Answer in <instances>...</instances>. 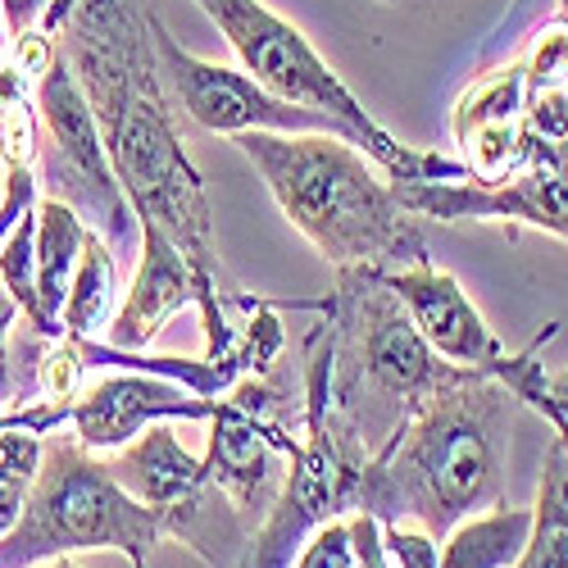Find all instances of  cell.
Listing matches in <instances>:
<instances>
[{
  "label": "cell",
  "instance_id": "obj_33",
  "mask_svg": "<svg viewBox=\"0 0 568 568\" xmlns=\"http://www.w3.org/2000/svg\"><path fill=\"white\" fill-rule=\"evenodd\" d=\"M383 6H392V0H383Z\"/></svg>",
  "mask_w": 568,
  "mask_h": 568
},
{
  "label": "cell",
  "instance_id": "obj_14",
  "mask_svg": "<svg viewBox=\"0 0 568 568\" xmlns=\"http://www.w3.org/2000/svg\"><path fill=\"white\" fill-rule=\"evenodd\" d=\"M110 473H114V483L141 500L146 509H155L160 518L169 509H178L182 500H192L205 483H210V473H205V459L192 455L178 437L169 423H151L141 437H132L128 446H119L114 455H105Z\"/></svg>",
  "mask_w": 568,
  "mask_h": 568
},
{
  "label": "cell",
  "instance_id": "obj_21",
  "mask_svg": "<svg viewBox=\"0 0 568 568\" xmlns=\"http://www.w3.org/2000/svg\"><path fill=\"white\" fill-rule=\"evenodd\" d=\"M37 464H41V437L37 433H23V428L0 433V537L14 528L23 496L37 478Z\"/></svg>",
  "mask_w": 568,
  "mask_h": 568
},
{
  "label": "cell",
  "instance_id": "obj_9",
  "mask_svg": "<svg viewBox=\"0 0 568 568\" xmlns=\"http://www.w3.org/2000/svg\"><path fill=\"white\" fill-rule=\"evenodd\" d=\"M146 19H151L160 78L169 87L173 105L192 123H201L205 132H219V136H242V132H333V136H346V141L359 146V136H355L351 123L273 97V91L260 87L246 69H227V64L192 55L164 28V19L155 10H146Z\"/></svg>",
  "mask_w": 568,
  "mask_h": 568
},
{
  "label": "cell",
  "instance_id": "obj_24",
  "mask_svg": "<svg viewBox=\"0 0 568 568\" xmlns=\"http://www.w3.org/2000/svg\"><path fill=\"white\" fill-rule=\"evenodd\" d=\"M383 546L392 555V568H437V550H442L437 537H428L423 528H409V524L383 528Z\"/></svg>",
  "mask_w": 568,
  "mask_h": 568
},
{
  "label": "cell",
  "instance_id": "obj_15",
  "mask_svg": "<svg viewBox=\"0 0 568 568\" xmlns=\"http://www.w3.org/2000/svg\"><path fill=\"white\" fill-rule=\"evenodd\" d=\"M82 236H87V223L69 205L51 196L37 201V305H41L45 327H51V337H64L60 314L69 301L78 255H82Z\"/></svg>",
  "mask_w": 568,
  "mask_h": 568
},
{
  "label": "cell",
  "instance_id": "obj_3",
  "mask_svg": "<svg viewBox=\"0 0 568 568\" xmlns=\"http://www.w3.org/2000/svg\"><path fill=\"white\" fill-rule=\"evenodd\" d=\"M232 146L251 160L277 210L337 273H392L428 260L423 227L400 205L396 182L355 141L333 132H242Z\"/></svg>",
  "mask_w": 568,
  "mask_h": 568
},
{
  "label": "cell",
  "instance_id": "obj_22",
  "mask_svg": "<svg viewBox=\"0 0 568 568\" xmlns=\"http://www.w3.org/2000/svg\"><path fill=\"white\" fill-rule=\"evenodd\" d=\"M518 60H524V73H528V97L568 87V14L546 19L532 32V45Z\"/></svg>",
  "mask_w": 568,
  "mask_h": 568
},
{
  "label": "cell",
  "instance_id": "obj_30",
  "mask_svg": "<svg viewBox=\"0 0 568 568\" xmlns=\"http://www.w3.org/2000/svg\"><path fill=\"white\" fill-rule=\"evenodd\" d=\"M69 10H73V0H51V6H45V14H41V23H37V28H41V32H51V37H55V32L64 28V19H69Z\"/></svg>",
  "mask_w": 568,
  "mask_h": 568
},
{
  "label": "cell",
  "instance_id": "obj_10",
  "mask_svg": "<svg viewBox=\"0 0 568 568\" xmlns=\"http://www.w3.org/2000/svg\"><path fill=\"white\" fill-rule=\"evenodd\" d=\"M400 205L414 219L437 223H505L537 227L568 242V141L528 132V155L505 182H396Z\"/></svg>",
  "mask_w": 568,
  "mask_h": 568
},
{
  "label": "cell",
  "instance_id": "obj_8",
  "mask_svg": "<svg viewBox=\"0 0 568 568\" xmlns=\"http://www.w3.org/2000/svg\"><path fill=\"white\" fill-rule=\"evenodd\" d=\"M32 110H37L41 196L69 205L91 232L105 236L114 255H132L141 246V223L114 178L97 114H91L64 55H55V64L41 73L32 91Z\"/></svg>",
  "mask_w": 568,
  "mask_h": 568
},
{
  "label": "cell",
  "instance_id": "obj_19",
  "mask_svg": "<svg viewBox=\"0 0 568 568\" xmlns=\"http://www.w3.org/2000/svg\"><path fill=\"white\" fill-rule=\"evenodd\" d=\"M524 110H528V73H524V60H509V64L483 73L464 91L450 114V132H455V141H464L468 132H478L487 123L524 119Z\"/></svg>",
  "mask_w": 568,
  "mask_h": 568
},
{
  "label": "cell",
  "instance_id": "obj_29",
  "mask_svg": "<svg viewBox=\"0 0 568 568\" xmlns=\"http://www.w3.org/2000/svg\"><path fill=\"white\" fill-rule=\"evenodd\" d=\"M546 387H550V400H555V409H559V418H564V428H568V368L555 373V377H546ZM564 446H568V433H564Z\"/></svg>",
  "mask_w": 568,
  "mask_h": 568
},
{
  "label": "cell",
  "instance_id": "obj_18",
  "mask_svg": "<svg viewBox=\"0 0 568 568\" xmlns=\"http://www.w3.org/2000/svg\"><path fill=\"white\" fill-rule=\"evenodd\" d=\"M514 568H568V446L550 442L532 505V532Z\"/></svg>",
  "mask_w": 568,
  "mask_h": 568
},
{
  "label": "cell",
  "instance_id": "obj_6",
  "mask_svg": "<svg viewBox=\"0 0 568 568\" xmlns=\"http://www.w3.org/2000/svg\"><path fill=\"white\" fill-rule=\"evenodd\" d=\"M196 6L223 32L232 55L242 60V69L260 87H268L273 97L292 101V105H305V110L351 123L359 136V151L392 182H464L468 178L464 160H450L437 151H414L405 141H396L355 101V91L314 51V41L292 19L268 10L264 0H196Z\"/></svg>",
  "mask_w": 568,
  "mask_h": 568
},
{
  "label": "cell",
  "instance_id": "obj_1",
  "mask_svg": "<svg viewBox=\"0 0 568 568\" xmlns=\"http://www.w3.org/2000/svg\"><path fill=\"white\" fill-rule=\"evenodd\" d=\"M55 45L97 114L136 223H155L205 282L223 287L205 178L182 146L146 10L136 0H73Z\"/></svg>",
  "mask_w": 568,
  "mask_h": 568
},
{
  "label": "cell",
  "instance_id": "obj_5",
  "mask_svg": "<svg viewBox=\"0 0 568 568\" xmlns=\"http://www.w3.org/2000/svg\"><path fill=\"white\" fill-rule=\"evenodd\" d=\"M160 541V514L132 500L101 455L55 428L41 437V464L14 528L0 537V568H37L82 550H119L141 568Z\"/></svg>",
  "mask_w": 568,
  "mask_h": 568
},
{
  "label": "cell",
  "instance_id": "obj_34",
  "mask_svg": "<svg viewBox=\"0 0 568 568\" xmlns=\"http://www.w3.org/2000/svg\"><path fill=\"white\" fill-rule=\"evenodd\" d=\"M141 568H146V564H141Z\"/></svg>",
  "mask_w": 568,
  "mask_h": 568
},
{
  "label": "cell",
  "instance_id": "obj_7",
  "mask_svg": "<svg viewBox=\"0 0 568 568\" xmlns=\"http://www.w3.org/2000/svg\"><path fill=\"white\" fill-rule=\"evenodd\" d=\"M364 455L351 446L327 396V337L314 323L305 342V400H301V442L287 464V483L268 514L251 528V541L232 568H292L305 541L355 509Z\"/></svg>",
  "mask_w": 568,
  "mask_h": 568
},
{
  "label": "cell",
  "instance_id": "obj_16",
  "mask_svg": "<svg viewBox=\"0 0 568 568\" xmlns=\"http://www.w3.org/2000/svg\"><path fill=\"white\" fill-rule=\"evenodd\" d=\"M532 532V509L491 505L442 537L437 568H514Z\"/></svg>",
  "mask_w": 568,
  "mask_h": 568
},
{
  "label": "cell",
  "instance_id": "obj_31",
  "mask_svg": "<svg viewBox=\"0 0 568 568\" xmlns=\"http://www.w3.org/2000/svg\"><path fill=\"white\" fill-rule=\"evenodd\" d=\"M37 568H82V564H73V555H60V559H45Z\"/></svg>",
  "mask_w": 568,
  "mask_h": 568
},
{
  "label": "cell",
  "instance_id": "obj_23",
  "mask_svg": "<svg viewBox=\"0 0 568 568\" xmlns=\"http://www.w3.org/2000/svg\"><path fill=\"white\" fill-rule=\"evenodd\" d=\"M292 568H355V555H351V528L346 518H333V524H323L305 550L296 555Z\"/></svg>",
  "mask_w": 568,
  "mask_h": 568
},
{
  "label": "cell",
  "instance_id": "obj_32",
  "mask_svg": "<svg viewBox=\"0 0 568 568\" xmlns=\"http://www.w3.org/2000/svg\"><path fill=\"white\" fill-rule=\"evenodd\" d=\"M0 45H10V32H6V19H0Z\"/></svg>",
  "mask_w": 568,
  "mask_h": 568
},
{
  "label": "cell",
  "instance_id": "obj_4",
  "mask_svg": "<svg viewBox=\"0 0 568 568\" xmlns=\"http://www.w3.org/2000/svg\"><path fill=\"white\" fill-rule=\"evenodd\" d=\"M327 337V396L364 464L396 442L409 418L459 377L418 337L414 318L373 268H342L337 292L314 301Z\"/></svg>",
  "mask_w": 568,
  "mask_h": 568
},
{
  "label": "cell",
  "instance_id": "obj_17",
  "mask_svg": "<svg viewBox=\"0 0 568 568\" xmlns=\"http://www.w3.org/2000/svg\"><path fill=\"white\" fill-rule=\"evenodd\" d=\"M114 310H119V255L110 251V242L101 232L87 227L60 327L69 337H97L101 327H110Z\"/></svg>",
  "mask_w": 568,
  "mask_h": 568
},
{
  "label": "cell",
  "instance_id": "obj_26",
  "mask_svg": "<svg viewBox=\"0 0 568 568\" xmlns=\"http://www.w3.org/2000/svg\"><path fill=\"white\" fill-rule=\"evenodd\" d=\"M346 528H351V555H355V568H392V555L383 546V524L364 509H351L346 514Z\"/></svg>",
  "mask_w": 568,
  "mask_h": 568
},
{
  "label": "cell",
  "instance_id": "obj_27",
  "mask_svg": "<svg viewBox=\"0 0 568 568\" xmlns=\"http://www.w3.org/2000/svg\"><path fill=\"white\" fill-rule=\"evenodd\" d=\"M14 318H19V305L6 287H0V405L14 400V346H10Z\"/></svg>",
  "mask_w": 568,
  "mask_h": 568
},
{
  "label": "cell",
  "instance_id": "obj_2",
  "mask_svg": "<svg viewBox=\"0 0 568 568\" xmlns=\"http://www.w3.org/2000/svg\"><path fill=\"white\" fill-rule=\"evenodd\" d=\"M514 405L496 377L459 368L455 383L359 468L355 509L373 514L383 528L409 524L442 541L464 518L505 505Z\"/></svg>",
  "mask_w": 568,
  "mask_h": 568
},
{
  "label": "cell",
  "instance_id": "obj_20",
  "mask_svg": "<svg viewBox=\"0 0 568 568\" xmlns=\"http://www.w3.org/2000/svg\"><path fill=\"white\" fill-rule=\"evenodd\" d=\"M0 287L14 296L19 314H28L32 337L55 342L41 318V305H37V205L6 232V242H0Z\"/></svg>",
  "mask_w": 568,
  "mask_h": 568
},
{
  "label": "cell",
  "instance_id": "obj_12",
  "mask_svg": "<svg viewBox=\"0 0 568 568\" xmlns=\"http://www.w3.org/2000/svg\"><path fill=\"white\" fill-rule=\"evenodd\" d=\"M214 405L219 400H205L196 392H186L182 383H169V377L114 368L69 400L64 428H73V437L91 455H114L119 446L146 433L151 423H173V418L210 423Z\"/></svg>",
  "mask_w": 568,
  "mask_h": 568
},
{
  "label": "cell",
  "instance_id": "obj_11",
  "mask_svg": "<svg viewBox=\"0 0 568 568\" xmlns=\"http://www.w3.org/2000/svg\"><path fill=\"white\" fill-rule=\"evenodd\" d=\"M236 301V292L214 287L205 282L192 260H186L155 223H141V264L132 287L123 292L114 318H110V346L119 351H151V342L160 337V327L178 314V310H201V327H205V355H227L236 323H227V305Z\"/></svg>",
  "mask_w": 568,
  "mask_h": 568
},
{
  "label": "cell",
  "instance_id": "obj_25",
  "mask_svg": "<svg viewBox=\"0 0 568 568\" xmlns=\"http://www.w3.org/2000/svg\"><path fill=\"white\" fill-rule=\"evenodd\" d=\"M524 123H528L532 136L568 141V87H555V91H537V97H528Z\"/></svg>",
  "mask_w": 568,
  "mask_h": 568
},
{
  "label": "cell",
  "instance_id": "obj_28",
  "mask_svg": "<svg viewBox=\"0 0 568 568\" xmlns=\"http://www.w3.org/2000/svg\"><path fill=\"white\" fill-rule=\"evenodd\" d=\"M45 6H51V0H0V19H6V32L14 37V32L37 28L41 14H45Z\"/></svg>",
  "mask_w": 568,
  "mask_h": 568
},
{
  "label": "cell",
  "instance_id": "obj_13",
  "mask_svg": "<svg viewBox=\"0 0 568 568\" xmlns=\"http://www.w3.org/2000/svg\"><path fill=\"white\" fill-rule=\"evenodd\" d=\"M383 282L396 292L405 314L414 318L418 337L428 342L446 364L500 377V368L509 364V351L496 337V327L483 318V310L468 301V292L446 268H437L433 260H418V264L383 273Z\"/></svg>",
  "mask_w": 568,
  "mask_h": 568
}]
</instances>
